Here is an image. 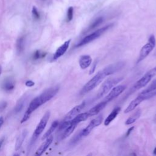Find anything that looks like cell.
Masks as SVG:
<instances>
[{
  "label": "cell",
  "mask_w": 156,
  "mask_h": 156,
  "mask_svg": "<svg viewBox=\"0 0 156 156\" xmlns=\"http://www.w3.org/2000/svg\"><path fill=\"white\" fill-rule=\"evenodd\" d=\"M123 79V77H110L107 79L105 80V82L102 84L101 88L99 91V92L97 94L96 98L97 99H99L103 96H104L105 94L108 93L110 90L118 83L121 82Z\"/></svg>",
  "instance_id": "4"
},
{
  "label": "cell",
  "mask_w": 156,
  "mask_h": 156,
  "mask_svg": "<svg viewBox=\"0 0 156 156\" xmlns=\"http://www.w3.org/2000/svg\"><path fill=\"white\" fill-rule=\"evenodd\" d=\"M102 121H103V116L102 115H100L98 117L92 119L90 121V122L88 124V126L80 132L82 136H87L94 128L99 126L102 123Z\"/></svg>",
  "instance_id": "8"
},
{
  "label": "cell",
  "mask_w": 156,
  "mask_h": 156,
  "mask_svg": "<svg viewBox=\"0 0 156 156\" xmlns=\"http://www.w3.org/2000/svg\"><path fill=\"white\" fill-rule=\"evenodd\" d=\"M73 17V7H69L67 10V16H66V21L69 22L72 20Z\"/></svg>",
  "instance_id": "27"
},
{
  "label": "cell",
  "mask_w": 156,
  "mask_h": 156,
  "mask_svg": "<svg viewBox=\"0 0 156 156\" xmlns=\"http://www.w3.org/2000/svg\"><path fill=\"white\" fill-rule=\"evenodd\" d=\"M145 98L143 95L140 94L135 99L131 101V102L129 104V105L124 110V113H127L133 111L143 101H144Z\"/></svg>",
  "instance_id": "11"
},
{
  "label": "cell",
  "mask_w": 156,
  "mask_h": 156,
  "mask_svg": "<svg viewBox=\"0 0 156 156\" xmlns=\"http://www.w3.org/2000/svg\"><path fill=\"white\" fill-rule=\"evenodd\" d=\"M24 37H21L17 40L16 43V51L18 54L21 53V52L24 49Z\"/></svg>",
  "instance_id": "24"
},
{
  "label": "cell",
  "mask_w": 156,
  "mask_h": 156,
  "mask_svg": "<svg viewBox=\"0 0 156 156\" xmlns=\"http://www.w3.org/2000/svg\"><path fill=\"white\" fill-rule=\"evenodd\" d=\"M4 141V138H2L1 140H0V149H1V146L2 145V144H3Z\"/></svg>",
  "instance_id": "35"
},
{
  "label": "cell",
  "mask_w": 156,
  "mask_h": 156,
  "mask_svg": "<svg viewBox=\"0 0 156 156\" xmlns=\"http://www.w3.org/2000/svg\"><path fill=\"white\" fill-rule=\"evenodd\" d=\"M89 116L88 112H85V113H80L78 114L76 116H75L71 121V123L72 124H74L77 125L79 122L85 121Z\"/></svg>",
  "instance_id": "19"
},
{
  "label": "cell",
  "mask_w": 156,
  "mask_h": 156,
  "mask_svg": "<svg viewBox=\"0 0 156 156\" xmlns=\"http://www.w3.org/2000/svg\"><path fill=\"white\" fill-rule=\"evenodd\" d=\"M1 66H0V74H1Z\"/></svg>",
  "instance_id": "37"
},
{
  "label": "cell",
  "mask_w": 156,
  "mask_h": 156,
  "mask_svg": "<svg viewBox=\"0 0 156 156\" xmlns=\"http://www.w3.org/2000/svg\"><path fill=\"white\" fill-rule=\"evenodd\" d=\"M96 65H97V62H94V64H93V65L92 68H91V69L90 70V74H92V73H93L94 72L95 69H96L95 68H96Z\"/></svg>",
  "instance_id": "30"
},
{
  "label": "cell",
  "mask_w": 156,
  "mask_h": 156,
  "mask_svg": "<svg viewBox=\"0 0 156 156\" xmlns=\"http://www.w3.org/2000/svg\"><path fill=\"white\" fill-rule=\"evenodd\" d=\"M76 126H77L76 124L70 123V124L64 130V131L61 136V139L63 140V139L67 138L68 136H69L73 132V131L76 129Z\"/></svg>",
  "instance_id": "21"
},
{
  "label": "cell",
  "mask_w": 156,
  "mask_h": 156,
  "mask_svg": "<svg viewBox=\"0 0 156 156\" xmlns=\"http://www.w3.org/2000/svg\"><path fill=\"white\" fill-rule=\"evenodd\" d=\"M27 96L26 95L21 97L18 101L17 102L15 108H14V112L15 113H18L19 112H20L23 108H24V106L25 105V103L27 101Z\"/></svg>",
  "instance_id": "17"
},
{
  "label": "cell",
  "mask_w": 156,
  "mask_h": 156,
  "mask_svg": "<svg viewBox=\"0 0 156 156\" xmlns=\"http://www.w3.org/2000/svg\"><path fill=\"white\" fill-rule=\"evenodd\" d=\"M126 89V86L124 85H118L112 89V90L108 93V94L105 96L104 99V101L108 102L111 101L113 99L118 97L119 94H121Z\"/></svg>",
  "instance_id": "10"
},
{
  "label": "cell",
  "mask_w": 156,
  "mask_h": 156,
  "mask_svg": "<svg viewBox=\"0 0 156 156\" xmlns=\"http://www.w3.org/2000/svg\"><path fill=\"white\" fill-rule=\"evenodd\" d=\"M40 55V52H39L38 51H37L34 53V59H38V58H39Z\"/></svg>",
  "instance_id": "32"
},
{
  "label": "cell",
  "mask_w": 156,
  "mask_h": 156,
  "mask_svg": "<svg viewBox=\"0 0 156 156\" xmlns=\"http://www.w3.org/2000/svg\"><path fill=\"white\" fill-rule=\"evenodd\" d=\"M27 131L26 129H24L19 135V136H18V138L16 139V143H15V150L16 151H18L21 147L26 136H27Z\"/></svg>",
  "instance_id": "18"
},
{
  "label": "cell",
  "mask_w": 156,
  "mask_h": 156,
  "mask_svg": "<svg viewBox=\"0 0 156 156\" xmlns=\"http://www.w3.org/2000/svg\"><path fill=\"white\" fill-rule=\"evenodd\" d=\"M133 129H134V127L133 126V127H130L129 129H128V130H127V133H126V136L129 135H130V133H131V132L132 131V130H133Z\"/></svg>",
  "instance_id": "33"
},
{
  "label": "cell",
  "mask_w": 156,
  "mask_h": 156,
  "mask_svg": "<svg viewBox=\"0 0 156 156\" xmlns=\"http://www.w3.org/2000/svg\"><path fill=\"white\" fill-rule=\"evenodd\" d=\"M52 141H53V136L51 135H50L49 137L46 138V140L41 144V146L37 150L35 155H37V156L41 155L49 147V146L52 143Z\"/></svg>",
  "instance_id": "12"
},
{
  "label": "cell",
  "mask_w": 156,
  "mask_h": 156,
  "mask_svg": "<svg viewBox=\"0 0 156 156\" xmlns=\"http://www.w3.org/2000/svg\"><path fill=\"white\" fill-rule=\"evenodd\" d=\"M32 16L34 17V18L36 20H39L40 18V13L37 10V9L36 8V7L34 6L32 7Z\"/></svg>",
  "instance_id": "28"
},
{
  "label": "cell",
  "mask_w": 156,
  "mask_h": 156,
  "mask_svg": "<svg viewBox=\"0 0 156 156\" xmlns=\"http://www.w3.org/2000/svg\"><path fill=\"white\" fill-rule=\"evenodd\" d=\"M71 42V40H68L67 41H66L62 45H61L55 51V52L54 53V55H53V60H55L57 58H58L59 57H60L62 55H63L65 52L67 51L69 44Z\"/></svg>",
  "instance_id": "13"
},
{
  "label": "cell",
  "mask_w": 156,
  "mask_h": 156,
  "mask_svg": "<svg viewBox=\"0 0 156 156\" xmlns=\"http://www.w3.org/2000/svg\"><path fill=\"white\" fill-rule=\"evenodd\" d=\"M156 75V66L147 72L141 79L137 80L133 85L132 89L135 91L139 90L141 88L145 87L152 79L153 77Z\"/></svg>",
  "instance_id": "7"
},
{
  "label": "cell",
  "mask_w": 156,
  "mask_h": 156,
  "mask_svg": "<svg viewBox=\"0 0 156 156\" xmlns=\"http://www.w3.org/2000/svg\"><path fill=\"white\" fill-rule=\"evenodd\" d=\"M58 121H57V120L54 121L52 123V124H51L50 128H49V129L47 130V132L44 134L43 136L42 137V140L46 139V138H47L48 137H49L50 135H51V134H52V133H53V132L55 130V129L58 127Z\"/></svg>",
  "instance_id": "22"
},
{
  "label": "cell",
  "mask_w": 156,
  "mask_h": 156,
  "mask_svg": "<svg viewBox=\"0 0 156 156\" xmlns=\"http://www.w3.org/2000/svg\"><path fill=\"white\" fill-rule=\"evenodd\" d=\"M91 62H92V59L90 55H83L80 56V57L79 58V63L80 67L82 69H84L90 66Z\"/></svg>",
  "instance_id": "15"
},
{
  "label": "cell",
  "mask_w": 156,
  "mask_h": 156,
  "mask_svg": "<svg viewBox=\"0 0 156 156\" xmlns=\"http://www.w3.org/2000/svg\"><path fill=\"white\" fill-rule=\"evenodd\" d=\"M121 110V108L119 107H115L112 112L108 115V116L106 118V119L104 121V125L105 126H108L118 115L119 112Z\"/></svg>",
  "instance_id": "16"
},
{
  "label": "cell",
  "mask_w": 156,
  "mask_h": 156,
  "mask_svg": "<svg viewBox=\"0 0 156 156\" xmlns=\"http://www.w3.org/2000/svg\"><path fill=\"white\" fill-rule=\"evenodd\" d=\"M108 76H109V74L104 68L102 70L99 71L96 74H95V76H94L89 81L85 83V85L81 90L80 94H83L90 91L98 85H99L100 83H101L102 81Z\"/></svg>",
  "instance_id": "2"
},
{
  "label": "cell",
  "mask_w": 156,
  "mask_h": 156,
  "mask_svg": "<svg viewBox=\"0 0 156 156\" xmlns=\"http://www.w3.org/2000/svg\"><path fill=\"white\" fill-rule=\"evenodd\" d=\"M35 84V83L32 81V80H27L26 82L25 83V85L27 86V87H31L32 86H34Z\"/></svg>",
  "instance_id": "29"
},
{
  "label": "cell",
  "mask_w": 156,
  "mask_h": 156,
  "mask_svg": "<svg viewBox=\"0 0 156 156\" xmlns=\"http://www.w3.org/2000/svg\"><path fill=\"white\" fill-rule=\"evenodd\" d=\"M141 113V111L140 108L137 109L126 121V125H129L132 124V123L135 122L140 116Z\"/></svg>",
  "instance_id": "20"
},
{
  "label": "cell",
  "mask_w": 156,
  "mask_h": 156,
  "mask_svg": "<svg viewBox=\"0 0 156 156\" xmlns=\"http://www.w3.org/2000/svg\"><path fill=\"white\" fill-rule=\"evenodd\" d=\"M156 40L155 36L154 35H151L148 39V41L146 44H145L140 50V55L137 60V63L141 62L144 60L153 50L154 47L155 46Z\"/></svg>",
  "instance_id": "6"
},
{
  "label": "cell",
  "mask_w": 156,
  "mask_h": 156,
  "mask_svg": "<svg viewBox=\"0 0 156 156\" xmlns=\"http://www.w3.org/2000/svg\"><path fill=\"white\" fill-rule=\"evenodd\" d=\"M85 105V102L83 101L81 104L75 106L73 108H72L65 116L63 121H71L75 116H76L82 110Z\"/></svg>",
  "instance_id": "9"
},
{
  "label": "cell",
  "mask_w": 156,
  "mask_h": 156,
  "mask_svg": "<svg viewBox=\"0 0 156 156\" xmlns=\"http://www.w3.org/2000/svg\"><path fill=\"white\" fill-rule=\"evenodd\" d=\"M7 105V103L5 102H3L0 103V111L4 110Z\"/></svg>",
  "instance_id": "31"
},
{
  "label": "cell",
  "mask_w": 156,
  "mask_h": 156,
  "mask_svg": "<svg viewBox=\"0 0 156 156\" xmlns=\"http://www.w3.org/2000/svg\"><path fill=\"white\" fill-rule=\"evenodd\" d=\"M4 122V119L2 117H0V128Z\"/></svg>",
  "instance_id": "34"
},
{
  "label": "cell",
  "mask_w": 156,
  "mask_h": 156,
  "mask_svg": "<svg viewBox=\"0 0 156 156\" xmlns=\"http://www.w3.org/2000/svg\"><path fill=\"white\" fill-rule=\"evenodd\" d=\"M107 103V102H106L105 101H104L98 104L97 105H96L95 106L92 107L91 109H90L88 111H87L89 116H93L98 115L103 108H104V107L106 106Z\"/></svg>",
  "instance_id": "14"
},
{
  "label": "cell",
  "mask_w": 156,
  "mask_h": 156,
  "mask_svg": "<svg viewBox=\"0 0 156 156\" xmlns=\"http://www.w3.org/2000/svg\"><path fill=\"white\" fill-rule=\"evenodd\" d=\"M154 155H156V147L154 149Z\"/></svg>",
  "instance_id": "36"
},
{
  "label": "cell",
  "mask_w": 156,
  "mask_h": 156,
  "mask_svg": "<svg viewBox=\"0 0 156 156\" xmlns=\"http://www.w3.org/2000/svg\"><path fill=\"white\" fill-rule=\"evenodd\" d=\"M113 24H108L104 27H102L98 30H96V31L93 32V33H91V34L85 37L83 39H82L77 44H76V47H80L82 46L83 45H85L86 44H88L91 41H93V40L97 39L98 38H99L101 35H102L104 32H105L107 30H108L109 29H110L112 26H113Z\"/></svg>",
  "instance_id": "3"
},
{
  "label": "cell",
  "mask_w": 156,
  "mask_h": 156,
  "mask_svg": "<svg viewBox=\"0 0 156 156\" xmlns=\"http://www.w3.org/2000/svg\"><path fill=\"white\" fill-rule=\"evenodd\" d=\"M155 90H156V79L152 81V82L150 84V85L148 86L146 89L143 90L140 93L145 94V93H147L155 91Z\"/></svg>",
  "instance_id": "26"
},
{
  "label": "cell",
  "mask_w": 156,
  "mask_h": 156,
  "mask_svg": "<svg viewBox=\"0 0 156 156\" xmlns=\"http://www.w3.org/2000/svg\"><path fill=\"white\" fill-rule=\"evenodd\" d=\"M2 88L7 91L11 90L14 88V84L13 82L10 79H7L4 81L2 85Z\"/></svg>",
  "instance_id": "25"
},
{
  "label": "cell",
  "mask_w": 156,
  "mask_h": 156,
  "mask_svg": "<svg viewBox=\"0 0 156 156\" xmlns=\"http://www.w3.org/2000/svg\"><path fill=\"white\" fill-rule=\"evenodd\" d=\"M49 117H50V112H46L45 113V114L43 115V116L42 117V118L41 119L39 123L38 124L37 126L36 127V128L34 130V132L33 133V135L32 136V138L30 140V143H29L30 146H29V147H32V146L33 145L34 142L36 141V140L37 139L38 136L44 130V129L48 123V121L49 119Z\"/></svg>",
  "instance_id": "5"
},
{
  "label": "cell",
  "mask_w": 156,
  "mask_h": 156,
  "mask_svg": "<svg viewBox=\"0 0 156 156\" xmlns=\"http://www.w3.org/2000/svg\"><path fill=\"white\" fill-rule=\"evenodd\" d=\"M104 20V18L102 16H99V17H98L97 18H96L92 23L91 24L88 26V27L87 28V30L85 32H87L90 30H91L93 29H94V28H96V27H98L99 24H101L102 21Z\"/></svg>",
  "instance_id": "23"
},
{
  "label": "cell",
  "mask_w": 156,
  "mask_h": 156,
  "mask_svg": "<svg viewBox=\"0 0 156 156\" xmlns=\"http://www.w3.org/2000/svg\"><path fill=\"white\" fill-rule=\"evenodd\" d=\"M59 90L58 86H54L44 90L40 95L37 96L29 104V105L23 115L22 119L21 120V123L26 122L30 117L31 113L37 109L39 107L46 103V102L51 100L54 98Z\"/></svg>",
  "instance_id": "1"
}]
</instances>
